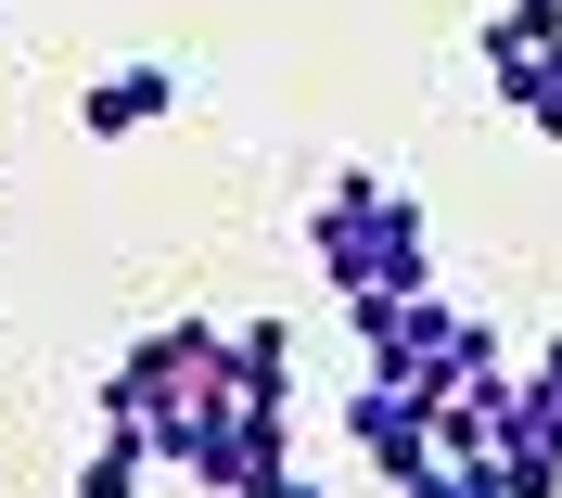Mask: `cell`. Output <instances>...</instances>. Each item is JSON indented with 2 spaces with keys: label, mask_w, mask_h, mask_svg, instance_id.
<instances>
[{
  "label": "cell",
  "mask_w": 562,
  "mask_h": 498,
  "mask_svg": "<svg viewBox=\"0 0 562 498\" xmlns=\"http://www.w3.org/2000/svg\"><path fill=\"white\" fill-rule=\"evenodd\" d=\"M154 115H179V65H115V77L77 90V128H90V142H140Z\"/></svg>",
  "instance_id": "7a4b0ae2"
},
{
  "label": "cell",
  "mask_w": 562,
  "mask_h": 498,
  "mask_svg": "<svg viewBox=\"0 0 562 498\" xmlns=\"http://www.w3.org/2000/svg\"><path fill=\"white\" fill-rule=\"evenodd\" d=\"M498 103L525 115L537 142H562V52H537V65H525V77H498Z\"/></svg>",
  "instance_id": "5b68a950"
},
{
  "label": "cell",
  "mask_w": 562,
  "mask_h": 498,
  "mask_svg": "<svg viewBox=\"0 0 562 498\" xmlns=\"http://www.w3.org/2000/svg\"><path fill=\"white\" fill-rule=\"evenodd\" d=\"M307 256H319L333 294H422V282H435V230H422V205L396 192L384 167H346L333 192H319Z\"/></svg>",
  "instance_id": "6da1fadb"
},
{
  "label": "cell",
  "mask_w": 562,
  "mask_h": 498,
  "mask_svg": "<svg viewBox=\"0 0 562 498\" xmlns=\"http://www.w3.org/2000/svg\"><path fill=\"white\" fill-rule=\"evenodd\" d=\"M537 52H562V0H512V13H486V90L525 77Z\"/></svg>",
  "instance_id": "277c9868"
},
{
  "label": "cell",
  "mask_w": 562,
  "mask_h": 498,
  "mask_svg": "<svg viewBox=\"0 0 562 498\" xmlns=\"http://www.w3.org/2000/svg\"><path fill=\"white\" fill-rule=\"evenodd\" d=\"M231 396L294 409V332H281V320H244V332H231Z\"/></svg>",
  "instance_id": "3957f363"
}]
</instances>
